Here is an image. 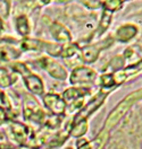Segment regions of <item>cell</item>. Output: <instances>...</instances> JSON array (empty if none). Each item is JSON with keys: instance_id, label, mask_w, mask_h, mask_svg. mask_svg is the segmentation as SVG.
<instances>
[{"instance_id": "cell-1", "label": "cell", "mask_w": 142, "mask_h": 149, "mask_svg": "<svg viewBox=\"0 0 142 149\" xmlns=\"http://www.w3.org/2000/svg\"><path fill=\"white\" fill-rule=\"evenodd\" d=\"M142 100V88L133 92V93L129 94L126 97H124V100H122L121 102L116 105V107L113 111L109 113L108 118L106 119L105 125L102 128V130L107 131L110 133V130L114 127L119 122V120L122 119V116L125 115V113L131 109V106L134 105L138 101Z\"/></svg>"}, {"instance_id": "cell-2", "label": "cell", "mask_w": 142, "mask_h": 149, "mask_svg": "<svg viewBox=\"0 0 142 149\" xmlns=\"http://www.w3.org/2000/svg\"><path fill=\"white\" fill-rule=\"evenodd\" d=\"M8 130L10 132V137L19 145L33 148L40 146V142H38L35 139L33 130L28 125L17 121H9Z\"/></svg>"}, {"instance_id": "cell-3", "label": "cell", "mask_w": 142, "mask_h": 149, "mask_svg": "<svg viewBox=\"0 0 142 149\" xmlns=\"http://www.w3.org/2000/svg\"><path fill=\"white\" fill-rule=\"evenodd\" d=\"M11 70L17 72L22 76L23 81L25 86L28 87V89L32 94H37V95H42L45 92V86L41 80V78L38 77L37 74H34L28 68V65L23 62H14L10 65Z\"/></svg>"}, {"instance_id": "cell-4", "label": "cell", "mask_w": 142, "mask_h": 149, "mask_svg": "<svg viewBox=\"0 0 142 149\" xmlns=\"http://www.w3.org/2000/svg\"><path fill=\"white\" fill-rule=\"evenodd\" d=\"M23 115L26 121L34 122L37 124H42L46 120V113L39 105L37 100L32 96L25 95L23 102Z\"/></svg>"}, {"instance_id": "cell-5", "label": "cell", "mask_w": 142, "mask_h": 149, "mask_svg": "<svg viewBox=\"0 0 142 149\" xmlns=\"http://www.w3.org/2000/svg\"><path fill=\"white\" fill-rule=\"evenodd\" d=\"M108 92H105V91H100L99 93L95 94V96L85 105L84 107L81 109V111L78 112L75 115L74 120H73V123L72 124H77L80 122H84L88 120V118L90 115H92L101 105L102 103L105 102L106 97L108 96Z\"/></svg>"}, {"instance_id": "cell-6", "label": "cell", "mask_w": 142, "mask_h": 149, "mask_svg": "<svg viewBox=\"0 0 142 149\" xmlns=\"http://www.w3.org/2000/svg\"><path fill=\"white\" fill-rule=\"evenodd\" d=\"M114 43V37L108 36L105 40H101L99 42H97L95 44L84 47L83 49H81V58L82 61H84L85 63H92L98 59V56L100 54V52L109 47Z\"/></svg>"}, {"instance_id": "cell-7", "label": "cell", "mask_w": 142, "mask_h": 149, "mask_svg": "<svg viewBox=\"0 0 142 149\" xmlns=\"http://www.w3.org/2000/svg\"><path fill=\"white\" fill-rule=\"evenodd\" d=\"M90 93L89 89H85V88H75V87H72V88H68L64 92L63 95V100L66 104L68 111L74 112L75 110H78L84 102V97L86 94Z\"/></svg>"}, {"instance_id": "cell-8", "label": "cell", "mask_w": 142, "mask_h": 149, "mask_svg": "<svg viewBox=\"0 0 142 149\" xmlns=\"http://www.w3.org/2000/svg\"><path fill=\"white\" fill-rule=\"evenodd\" d=\"M38 63L51 77L59 80H65L67 78V70L60 63H58L55 59L50 56H41L38 59Z\"/></svg>"}, {"instance_id": "cell-9", "label": "cell", "mask_w": 142, "mask_h": 149, "mask_svg": "<svg viewBox=\"0 0 142 149\" xmlns=\"http://www.w3.org/2000/svg\"><path fill=\"white\" fill-rule=\"evenodd\" d=\"M97 72L89 67H77L69 76V83L72 85H86L95 83Z\"/></svg>"}, {"instance_id": "cell-10", "label": "cell", "mask_w": 142, "mask_h": 149, "mask_svg": "<svg viewBox=\"0 0 142 149\" xmlns=\"http://www.w3.org/2000/svg\"><path fill=\"white\" fill-rule=\"evenodd\" d=\"M43 103L48 110L55 115H61L66 110V104L58 94L48 93L43 96Z\"/></svg>"}, {"instance_id": "cell-11", "label": "cell", "mask_w": 142, "mask_h": 149, "mask_svg": "<svg viewBox=\"0 0 142 149\" xmlns=\"http://www.w3.org/2000/svg\"><path fill=\"white\" fill-rule=\"evenodd\" d=\"M109 132L101 129L93 140L84 141L83 145H77V149H102L109 139Z\"/></svg>"}, {"instance_id": "cell-12", "label": "cell", "mask_w": 142, "mask_h": 149, "mask_svg": "<svg viewBox=\"0 0 142 149\" xmlns=\"http://www.w3.org/2000/svg\"><path fill=\"white\" fill-rule=\"evenodd\" d=\"M50 33L54 36V38L57 40L58 42H64L67 44V43H71V41H72L69 31L64 25H61L60 23L54 22L50 25Z\"/></svg>"}, {"instance_id": "cell-13", "label": "cell", "mask_w": 142, "mask_h": 149, "mask_svg": "<svg viewBox=\"0 0 142 149\" xmlns=\"http://www.w3.org/2000/svg\"><path fill=\"white\" fill-rule=\"evenodd\" d=\"M138 33V27L133 24H125L123 26L117 28L115 38L119 42H129L131 38L136 35Z\"/></svg>"}, {"instance_id": "cell-14", "label": "cell", "mask_w": 142, "mask_h": 149, "mask_svg": "<svg viewBox=\"0 0 142 149\" xmlns=\"http://www.w3.org/2000/svg\"><path fill=\"white\" fill-rule=\"evenodd\" d=\"M0 118L4 121H13V106L6 93L0 91Z\"/></svg>"}, {"instance_id": "cell-15", "label": "cell", "mask_w": 142, "mask_h": 149, "mask_svg": "<svg viewBox=\"0 0 142 149\" xmlns=\"http://www.w3.org/2000/svg\"><path fill=\"white\" fill-rule=\"evenodd\" d=\"M48 42H45L42 40L37 38H24L20 43L19 47L22 51H45L47 47Z\"/></svg>"}, {"instance_id": "cell-16", "label": "cell", "mask_w": 142, "mask_h": 149, "mask_svg": "<svg viewBox=\"0 0 142 149\" xmlns=\"http://www.w3.org/2000/svg\"><path fill=\"white\" fill-rule=\"evenodd\" d=\"M20 56V51L16 47H0V61L8 62L11 60H15Z\"/></svg>"}, {"instance_id": "cell-17", "label": "cell", "mask_w": 142, "mask_h": 149, "mask_svg": "<svg viewBox=\"0 0 142 149\" xmlns=\"http://www.w3.org/2000/svg\"><path fill=\"white\" fill-rule=\"evenodd\" d=\"M15 26H16V31L18 32L22 36H26L28 33L31 32L30 29V23H28V19L25 15H20L16 18V23H15Z\"/></svg>"}, {"instance_id": "cell-18", "label": "cell", "mask_w": 142, "mask_h": 149, "mask_svg": "<svg viewBox=\"0 0 142 149\" xmlns=\"http://www.w3.org/2000/svg\"><path fill=\"white\" fill-rule=\"evenodd\" d=\"M124 56H117L113 58V60L108 63V65H106V68H105V71H109L110 74H114V72H117V71H119V70H122L123 68V65H124Z\"/></svg>"}, {"instance_id": "cell-19", "label": "cell", "mask_w": 142, "mask_h": 149, "mask_svg": "<svg viewBox=\"0 0 142 149\" xmlns=\"http://www.w3.org/2000/svg\"><path fill=\"white\" fill-rule=\"evenodd\" d=\"M17 80V77L10 74L6 69L0 68V86L1 87H9Z\"/></svg>"}, {"instance_id": "cell-20", "label": "cell", "mask_w": 142, "mask_h": 149, "mask_svg": "<svg viewBox=\"0 0 142 149\" xmlns=\"http://www.w3.org/2000/svg\"><path fill=\"white\" fill-rule=\"evenodd\" d=\"M112 20H113V14L109 13V11L104 10V15H102L101 22H100V24H99V27H98V29H97V31H98L97 34H98V35L104 34L105 32L107 31V28L109 27Z\"/></svg>"}, {"instance_id": "cell-21", "label": "cell", "mask_w": 142, "mask_h": 149, "mask_svg": "<svg viewBox=\"0 0 142 149\" xmlns=\"http://www.w3.org/2000/svg\"><path fill=\"white\" fill-rule=\"evenodd\" d=\"M86 130H88V122H80L77 124H72L71 130H69V134L72 137L78 138V137H82L86 132Z\"/></svg>"}, {"instance_id": "cell-22", "label": "cell", "mask_w": 142, "mask_h": 149, "mask_svg": "<svg viewBox=\"0 0 142 149\" xmlns=\"http://www.w3.org/2000/svg\"><path fill=\"white\" fill-rule=\"evenodd\" d=\"M78 52V47L75 43H67L65 45H63L61 49V53H60V58H64V59H68V58H72V56L76 54Z\"/></svg>"}, {"instance_id": "cell-23", "label": "cell", "mask_w": 142, "mask_h": 149, "mask_svg": "<svg viewBox=\"0 0 142 149\" xmlns=\"http://www.w3.org/2000/svg\"><path fill=\"white\" fill-rule=\"evenodd\" d=\"M101 2H102L104 10L109 11L112 14L123 7V1H121V0H106V1H101Z\"/></svg>"}, {"instance_id": "cell-24", "label": "cell", "mask_w": 142, "mask_h": 149, "mask_svg": "<svg viewBox=\"0 0 142 149\" xmlns=\"http://www.w3.org/2000/svg\"><path fill=\"white\" fill-rule=\"evenodd\" d=\"M68 138V133H58L57 136H55L52 139H50V141L48 142V145L50 147H58V146H61L66 139Z\"/></svg>"}, {"instance_id": "cell-25", "label": "cell", "mask_w": 142, "mask_h": 149, "mask_svg": "<svg viewBox=\"0 0 142 149\" xmlns=\"http://www.w3.org/2000/svg\"><path fill=\"white\" fill-rule=\"evenodd\" d=\"M10 2L9 1H0V15L2 17H7L9 14Z\"/></svg>"}, {"instance_id": "cell-26", "label": "cell", "mask_w": 142, "mask_h": 149, "mask_svg": "<svg viewBox=\"0 0 142 149\" xmlns=\"http://www.w3.org/2000/svg\"><path fill=\"white\" fill-rule=\"evenodd\" d=\"M86 7L91 8V9H97L99 7H102V2L101 1H83Z\"/></svg>"}, {"instance_id": "cell-27", "label": "cell", "mask_w": 142, "mask_h": 149, "mask_svg": "<svg viewBox=\"0 0 142 149\" xmlns=\"http://www.w3.org/2000/svg\"><path fill=\"white\" fill-rule=\"evenodd\" d=\"M129 67L132 69L135 74H138L140 70H142V59L141 60H139L138 62H135V63H133V65H129Z\"/></svg>"}, {"instance_id": "cell-28", "label": "cell", "mask_w": 142, "mask_h": 149, "mask_svg": "<svg viewBox=\"0 0 142 149\" xmlns=\"http://www.w3.org/2000/svg\"><path fill=\"white\" fill-rule=\"evenodd\" d=\"M0 149H14V147L11 145H8V143L0 142Z\"/></svg>"}, {"instance_id": "cell-29", "label": "cell", "mask_w": 142, "mask_h": 149, "mask_svg": "<svg viewBox=\"0 0 142 149\" xmlns=\"http://www.w3.org/2000/svg\"><path fill=\"white\" fill-rule=\"evenodd\" d=\"M4 31V23H2V19L0 18V32Z\"/></svg>"}, {"instance_id": "cell-30", "label": "cell", "mask_w": 142, "mask_h": 149, "mask_svg": "<svg viewBox=\"0 0 142 149\" xmlns=\"http://www.w3.org/2000/svg\"><path fill=\"white\" fill-rule=\"evenodd\" d=\"M4 123H5V121H4V120L0 118V125H1V124H4Z\"/></svg>"}, {"instance_id": "cell-31", "label": "cell", "mask_w": 142, "mask_h": 149, "mask_svg": "<svg viewBox=\"0 0 142 149\" xmlns=\"http://www.w3.org/2000/svg\"><path fill=\"white\" fill-rule=\"evenodd\" d=\"M2 41H5V38L4 37H0V42H2Z\"/></svg>"}, {"instance_id": "cell-32", "label": "cell", "mask_w": 142, "mask_h": 149, "mask_svg": "<svg viewBox=\"0 0 142 149\" xmlns=\"http://www.w3.org/2000/svg\"><path fill=\"white\" fill-rule=\"evenodd\" d=\"M67 149H73V148H72V147H68V148H67Z\"/></svg>"}]
</instances>
